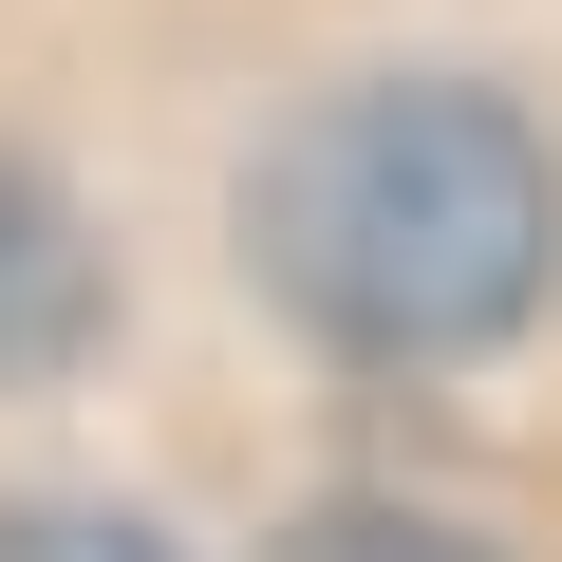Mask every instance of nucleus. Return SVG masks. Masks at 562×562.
Instances as JSON below:
<instances>
[{
	"label": "nucleus",
	"mask_w": 562,
	"mask_h": 562,
	"mask_svg": "<svg viewBox=\"0 0 562 562\" xmlns=\"http://www.w3.org/2000/svg\"><path fill=\"white\" fill-rule=\"evenodd\" d=\"M113 338V262H94V225L0 150V394H38V375H76Z\"/></svg>",
	"instance_id": "nucleus-2"
},
{
	"label": "nucleus",
	"mask_w": 562,
	"mask_h": 562,
	"mask_svg": "<svg viewBox=\"0 0 562 562\" xmlns=\"http://www.w3.org/2000/svg\"><path fill=\"white\" fill-rule=\"evenodd\" d=\"M0 562H169L132 506H0Z\"/></svg>",
	"instance_id": "nucleus-4"
},
{
	"label": "nucleus",
	"mask_w": 562,
	"mask_h": 562,
	"mask_svg": "<svg viewBox=\"0 0 562 562\" xmlns=\"http://www.w3.org/2000/svg\"><path fill=\"white\" fill-rule=\"evenodd\" d=\"M281 562H487V543L431 525V506H301V525H281Z\"/></svg>",
	"instance_id": "nucleus-3"
},
{
	"label": "nucleus",
	"mask_w": 562,
	"mask_h": 562,
	"mask_svg": "<svg viewBox=\"0 0 562 562\" xmlns=\"http://www.w3.org/2000/svg\"><path fill=\"white\" fill-rule=\"evenodd\" d=\"M244 262L262 301L375 357V375H450L487 338L543 319L562 281V169L506 94L469 76H357L319 113H281L244 169Z\"/></svg>",
	"instance_id": "nucleus-1"
}]
</instances>
